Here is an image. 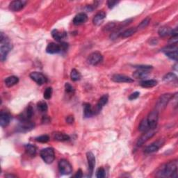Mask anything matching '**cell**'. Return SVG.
Here are the masks:
<instances>
[{"label":"cell","instance_id":"obj_1","mask_svg":"<svg viewBox=\"0 0 178 178\" xmlns=\"http://www.w3.org/2000/svg\"><path fill=\"white\" fill-rule=\"evenodd\" d=\"M177 160L171 161L168 163L162 165L157 172V175L161 177H177Z\"/></svg>","mask_w":178,"mask_h":178},{"label":"cell","instance_id":"obj_2","mask_svg":"<svg viewBox=\"0 0 178 178\" xmlns=\"http://www.w3.org/2000/svg\"><path fill=\"white\" fill-rule=\"evenodd\" d=\"M13 45L11 42L10 39L5 35V34L1 32V36H0V59L2 61H4L7 59V55L10 52Z\"/></svg>","mask_w":178,"mask_h":178},{"label":"cell","instance_id":"obj_3","mask_svg":"<svg viewBox=\"0 0 178 178\" xmlns=\"http://www.w3.org/2000/svg\"><path fill=\"white\" fill-rule=\"evenodd\" d=\"M40 157L46 164H50L55 159L54 150L52 148H47L40 151Z\"/></svg>","mask_w":178,"mask_h":178},{"label":"cell","instance_id":"obj_4","mask_svg":"<svg viewBox=\"0 0 178 178\" xmlns=\"http://www.w3.org/2000/svg\"><path fill=\"white\" fill-rule=\"evenodd\" d=\"M172 97H173V95L170 94V93H165V94H164L159 97V98L157 102V104H156L155 110H157L158 112L159 111L164 110L167 106L168 103Z\"/></svg>","mask_w":178,"mask_h":178},{"label":"cell","instance_id":"obj_5","mask_svg":"<svg viewBox=\"0 0 178 178\" xmlns=\"http://www.w3.org/2000/svg\"><path fill=\"white\" fill-rule=\"evenodd\" d=\"M58 166L59 172H60L61 175H70L71 174L72 172H73L72 165L66 159H61V160L58 161Z\"/></svg>","mask_w":178,"mask_h":178},{"label":"cell","instance_id":"obj_6","mask_svg":"<svg viewBox=\"0 0 178 178\" xmlns=\"http://www.w3.org/2000/svg\"><path fill=\"white\" fill-rule=\"evenodd\" d=\"M34 127H35V123L31 120H20L16 127V130L18 132L25 133L32 130Z\"/></svg>","mask_w":178,"mask_h":178},{"label":"cell","instance_id":"obj_7","mask_svg":"<svg viewBox=\"0 0 178 178\" xmlns=\"http://www.w3.org/2000/svg\"><path fill=\"white\" fill-rule=\"evenodd\" d=\"M103 61V56L99 52H94L90 54L88 58H87V61L88 63L91 65H98Z\"/></svg>","mask_w":178,"mask_h":178},{"label":"cell","instance_id":"obj_8","mask_svg":"<svg viewBox=\"0 0 178 178\" xmlns=\"http://www.w3.org/2000/svg\"><path fill=\"white\" fill-rule=\"evenodd\" d=\"M146 118L148 120L150 129H156L159 119V112L157 110L152 111L149 114L148 118Z\"/></svg>","mask_w":178,"mask_h":178},{"label":"cell","instance_id":"obj_9","mask_svg":"<svg viewBox=\"0 0 178 178\" xmlns=\"http://www.w3.org/2000/svg\"><path fill=\"white\" fill-rule=\"evenodd\" d=\"M165 141L163 139L158 140L157 141L152 143L151 145L147 146L144 150V152L146 154H150V153H153L158 151L162 146L164 145Z\"/></svg>","mask_w":178,"mask_h":178},{"label":"cell","instance_id":"obj_10","mask_svg":"<svg viewBox=\"0 0 178 178\" xmlns=\"http://www.w3.org/2000/svg\"><path fill=\"white\" fill-rule=\"evenodd\" d=\"M30 78L33 81H34L38 85H43V84L48 82L47 77L41 73L39 72H33L30 74Z\"/></svg>","mask_w":178,"mask_h":178},{"label":"cell","instance_id":"obj_11","mask_svg":"<svg viewBox=\"0 0 178 178\" xmlns=\"http://www.w3.org/2000/svg\"><path fill=\"white\" fill-rule=\"evenodd\" d=\"M155 134H156L155 129L149 130L148 131L144 132V134H143V135L140 137V139L138 140V141H137V143H136L137 146L138 147L142 146L145 142L148 141L149 139L152 138V137L155 136Z\"/></svg>","mask_w":178,"mask_h":178},{"label":"cell","instance_id":"obj_12","mask_svg":"<svg viewBox=\"0 0 178 178\" xmlns=\"http://www.w3.org/2000/svg\"><path fill=\"white\" fill-rule=\"evenodd\" d=\"M27 4V1L24 0H15L11 2L9 4V9L13 12H18L21 11L26 4Z\"/></svg>","mask_w":178,"mask_h":178},{"label":"cell","instance_id":"obj_13","mask_svg":"<svg viewBox=\"0 0 178 178\" xmlns=\"http://www.w3.org/2000/svg\"><path fill=\"white\" fill-rule=\"evenodd\" d=\"M111 79L114 82L117 83H132L134 82V79L128 76L124 75V74H115L111 77Z\"/></svg>","mask_w":178,"mask_h":178},{"label":"cell","instance_id":"obj_14","mask_svg":"<svg viewBox=\"0 0 178 178\" xmlns=\"http://www.w3.org/2000/svg\"><path fill=\"white\" fill-rule=\"evenodd\" d=\"M33 114V109L32 106L28 107L19 115L20 120H30Z\"/></svg>","mask_w":178,"mask_h":178},{"label":"cell","instance_id":"obj_15","mask_svg":"<svg viewBox=\"0 0 178 178\" xmlns=\"http://www.w3.org/2000/svg\"><path fill=\"white\" fill-rule=\"evenodd\" d=\"M11 120V115L7 111H1L0 114V125L2 127L8 126Z\"/></svg>","mask_w":178,"mask_h":178},{"label":"cell","instance_id":"obj_16","mask_svg":"<svg viewBox=\"0 0 178 178\" xmlns=\"http://www.w3.org/2000/svg\"><path fill=\"white\" fill-rule=\"evenodd\" d=\"M86 158H87V161H88L89 172L92 175L95 166V155H93V152H88L86 153Z\"/></svg>","mask_w":178,"mask_h":178},{"label":"cell","instance_id":"obj_17","mask_svg":"<svg viewBox=\"0 0 178 178\" xmlns=\"http://www.w3.org/2000/svg\"><path fill=\"white\" fill-rule=\"evenodd\" d=\"M88 20V16L85 13H79L75 15L73 19V24L74 25H81Z\"/></svg>","mask_w":178,"mask_h":178},{"label":"cell","instance_id":"obj_18","mask_svg":"<svg viewBox=\"0 0 178 178\" xmlns=\"http://www.w3.org/2000/svg\"><path fill=\"white\" fill-rule=\"evenodd\" d=\"M108 101H109V95L107 94L102 95L100 99H99L98 104H97L96 109L95 110H94L95 114L99 113V112L102 110V108L104 107V106L107 104Z\"/></svg>","mask_w":178,"mask_h":178},{"label":"cell","instance_id":"obj_19","mask_svg":"<svg viewBox=\"0 0 178 178\" xmlns=\"http://www.w3.org/2000/svg\"><path fill=\"white\" fill-rule=\"evenodd\" d=\"M46 52L47 53H48V54H57V53L59 52H61L60 45L57 44V43H49L48 45L47 46Z\"/></svg>","mask_w":178,"mask_h":178},{"label":"cell","instance_id":"obj_20","mask_svg":"<svg viewBox=\"0 0 178 178\" xmlns=\"http://www.w3.org/2000/svg\"><path fill=\"white\" fill-rule=\"evenodd\" d=\"M106 15H107V14H106L104 11H99V13H97L95 15V17L93 18V24H94L96 26L100 25V24L103 23V21L104 20Z\"/></svg>","mask_w":178,"mask_h":178},{"label":"cell","instance_id":"obj_21","mask_svg":"<svg viewBox=\"0 0 178 178\" xmlns=\"http://www.w3.org/2000/svg\"><path fill=\"white\" fill-rule=\"evenodd\" d=\"M52 136H53V139H54L55 140H57V141L64 142L70 140V136H68V134L63 132H54L53 133Z\"/></svg>","mask_w":178,"mask_h":178},{"label":"cell","instance_id":"obj_22","mask_svg":"<svg viewBox=\"0 0 178 178\" xmlns=\"http://www.w3.org/2000/svg\"><path fill=\"white\" fill-rule=\"evenodd\" d=\"M52 36L57 41L63 42V40L66 37V33L64 32H60L58 29H54L52 32Z\"/></svg>","mask_w":178,"mask_h":178},{"label":"cell","instance_id":"obj_23","mask_svg":"<svg viewBox=\"0 0 178 178\" xmlns=\"http://www.w3.org/2000/svg\"><path fill=\"white\" fill-rule=\"evenodd\" d=\"M84 115L85 118H90L95 114V111L92 108V106L89 103H84Z\"/></svg>","mask_w":178,"mask_h":178},{"label":"cell","instance_id":"obj_24","mask_svg":"<svg viewBox=\"0 0 178 178\" xmlns=\"http://www.w3.org/2000/svg\"><path fill=\"white\" fill-rule=\"evenodd\" d=\"M19 82V78L16 76H10L4 80L5 85L7 87H12Z\"/></svg>","mask_w":178,"mask_h":178},{"label":"cell","instance_id":"obj_25","mask_svg":"<svg viewBox=\"0 0 178 178\" xmlns=\"http://www.w3.org/2000/svg\"><path fill=\"white\" fill-rule=\"evenodd\" d=\"M163 79L165 82L166 83H175L177 84V77L175 74L173 73H169L165 74L164 77Z\"/></svg>","mask_w":178,"mask_h":178},{"label":"cell","instance_id":"obj_26","mask_svg":"<svg viewBox=\"0 0 178 178\" xmlns=\"http://www.w3.org/2000/svg\"><path fill=\"white\" fill-rule=\"evenodd\" d=\"M172 32V29L169 27L164 26L159 28L158 31V33L160 37H165L168 36H170Z\"/></svg>","mask_w":178,"mask_h":178},{"label":"cell","instance_id":"obj_27","mask_svg":"<svg viewBox=\"0 0 178 178\" xmlns=\"http://www.w3.org/2000/svg\"><path fill=\"white\" fill-rule=\"evenodd\" d=\"M150 74L149 70H138L134 72L133 73V77L136 79H143L148 77Z\"/></svg>","mask_w":178,"mask_h":178},{"label":"cell","instance_id":"obj_28","mask_svg":"<svg viewBox=\"0 0 178 178\" xmlns=\"http://www.w3.org/2000/svg\"><path fill=\"white\" fill-rule=\"evenodd\" d=\"M137 30H138V29H137L136 27H131L130 29H127L125 30L124 32H121L120 36L123 37V38H128V37L132 36L134 33H136Z\"/></svg>","mask_w":178,"mask_h":178},{"label":"cell","instance_id":"obj_29","mask_svg":"<svg viewBox=\"0 0 178 178\" xmlns=\"http://www.w3.org/2000/svg\"><path fill=\"white\" fill-rule=\"evenodd\" d=\"M157 81L155 79H148L141 82L140 86H141L143 88H152V87L157 86Z\"/></svg>","mask_w":178,"mask_h":178},{"label":"cell","instance_id":"obj_30","mask_svg":"<svg viewBox=\"0 0 178 178\" xmlns=\"http://www.w3.org/2000/svg\"><path fill=\"white\" fill-rule=\"evenodd\" d=\"M149 130L150 129L148 120H147V118H144V119H143L142 121L140 122L139 127V130L141 132H145Z\"/></svg>","mask_w":178,"mask_h":178},{"label":"cell","instance_id":"obj_31","mask_svg":"<svg viewBox=\"0 0 178 178\" xmlns=\"http://www.w3.org/2000/svg\"><path fill=\"white\" fill-rule=\"evenodd\" d=\"M24 148H25L26 152L28 154L30 155L32 157H34L36 154V147L32 144H26L24 145Z\"/></svg>","mask_w":178,"mask_h":178},{"label":"cell","instance_id":"obj_32","mask_svg":"<svg viewBox=\"0 0 178 178\" xmlns=\"http://www.w3.org/2000/svg\"><path fill=\"white\" fill-rule=\"evenodd\" d=\"M70 78L72 81H73V82H77V81L81 79L82 74H81V73L77 70L73 69L70 73Z\"/></svg>","mask_w":178,"mask_h":178},{"label":"cell","instance_id":"obj_33","mask_svg":"<svg viewBox=\"0 0 178 178\" xmlns=\"http://www.w3.org/2000/svg\"><path fill=\"white\" fill-rule=\"evenodd\" d=\"M37 108L39 110V111L42 112V113H45L48 109V104L45 101H40L37 104Z\"/></svg>","mask_w":178,"mask_h":178},{"label":"cell","instance_id":"obj_34","mask_svg":"<svg viewBox=\"0 0 178 178\" xmlns=\"http://www.w3.org/2000/svg\"><path fill=\"white\" fill-rule=\"evenodd\" d=\"M150 18H148V17L146 18L141 22V23H140V24L139 25V28H137V29H145V27L148 26V24H150Z\"/></svg>","mask_w":178,"mask_h":178},{"label":"cell","instance_id":"obj_35","mask_svg":"<svg viewBox=\"0 0 178 178\" xmlns=\"http://www.w3.org/2000/svg\"><path fill=\"white\" fill-rule=\"evenodd\" d=\"M49 140V136L48 135H47V134H45V135H41L36 138V141H38L39 143H45L47 142H48Z\"/></svg>","mask_w":178,"mask_h":178},{"label":"cell","instance_id":"obj_36","mask_svg":"<svg viewBox=\"0 0 178 178\" xmlns=\"http://www.w3.org/2000/svg\"><path fill=\"white\" fill-rule=\"evenodd\" d=\"M52 92H53V90L52 87H48V88H47L45 90L44 92V94H43V97H44V98L45 99H49L52 98Z\"/></svg>","mask_w":178,"mask_h":178},{"label":"cell","instance_id":"obj_37","mask_svg":"<svg viewBox=\"0 0 178 178\" xmlns=\"http://www.w3.org/2000/svg\"><path fill=\"white\" fill-rule=\"evenodd\" d=\"M106 176V171L104 168H99L96 172V177L98 178H104Z\"/></svg>","mask_w":178,"mask_h":178},{"label":"cell","instance_id":"obj_38","mask_svg":"<svg viewBox=\"0 0 178 178\" xmlns=\"http://www.w3.org/2000/svg\"><path fill=\"white\" fill-rule=\"evenodd\" d=\"M167 57L174 61H177V51H173L170 52L165 53Z\"/></svg>","mask_w":178,"mask_h":178},{"label":"cell","instance_id":"obj_39","mask_svg":"<svg viewBox=\"0 0 178 178\" xmlns=\"http://www.w3.org/2000/svg\"><path fill=\"white\" fill-rule=\"evenodd\" d=\"M65 92L68 93V94H73V93H74V89L73 88V86L69 83H65Z\"/></svg>","mask_w":178,"mask_h":178},{"label":"cell","instance_id":"obj_40","mask_svg":"<svg viewBox=\"0 0 178 178\" xmlns=\"http://www.w3.org/2000/svg\"><path fill=\"white\" fill-rule=\"evenodd\" d=\"M134 68H138L139 70H149V71L152 69V66H151V65H134Z\"/></svg>","mask_w":178,"mask_h":178},{"label":"cell","instance_id":"obj_41","mask_svg":"<svg viewBox=\"0 0 178 178\" xmlns=\"http://www.w3.org/2000/svg\"><path fill=\"white\" fill-rule=\"evenodd\" d=\"M116 26V24L114 23H109L107 24H106L105 27H104V29L106 32H109V31L113 30L114 28Z\"/></svg>","mask_w":178,"mask_h":178},{"label":"cell","instance_id":"obj_42","mask_svg":"<svg viewBox=\"0 0 178 178\" xmlns=\"http://www.w3.org/2000/svg\"><path fill=\"white\" fill-rule=\"evenodd\" d=\"M140 95V93L138 91H136L133 93H132L130 96H129V99L130 100H134V99H137L139 97Z\"/></svg>","mask_w":178,"mask_h":178},{"label":"cell","instance_id":"obj_43","mask_svg":"<svg viewBox=\"0 0 178 178\" xmlns=\"http://www.w3.org/2000/svg\"><path fill=\"white\" fill-rule=\"evenodd\" d=\"M118 3H119V2H117V1H111V0H109V1H108L107 2V6H108V7L109 8H113L115 5L118 4Z\"/></svg>","mask_w":178,"mask_h":178},{"label":"cell","instance_id":"obj_44","mask_svg":"<svg viewBox=\"0 0 178 178\" xmlns=\"http://www.w3.org/2000/svg\"><path fill=\"white\" fill-rule=\"evenodd\" d=\"M60 45V48H61V52H65L68 48V43H65V42H61Z\"/></svg>","mask_w":178,"mask_h":178},{"label":"cell","instance_id":"obj_45","mask_svg":"<svg viewBox=\"0 0 178 178\" xmlns=\"http://www.w3.org/2000/svg\"><path fill=\"white\" fill-rule=\"evenodd\" d=\"M170 45H177V36H172L169 40Z\"/></svg>","mask_w":178,"mask_h":178},{"label":"cell","instance_id":"obj_46","mask_svg":"<svg viewBox=\"0 0 178 178\" xmlns=\"http://www.w3.org/2000/svg\"><path fill=\"white\" fill-rule=\"evenodd\" d=\"M82 177H83V172H82V169L78 170L76 173V174L74 175V177H77V178H81Z\"/></svg>","mask_w":178,"mask_h":178},{"label":"cell","instance_id":"obj_47","mask_svg":"<svg viewBox=\"0 0 178 178\" xmlns=\"http://www.w3.org/2000/svg\"><path fill=\"white\" fill-rule=\"evenodd\" d=\"M74 117L73 115H69L66 118V122L68 124H73L74 123Z\"/></svg>","mask_w":178,"mask_h":178},{"label":"cell","instance_id":"obj_48","mask_svg":"<svg viewBox=\"0 0 178 178\" xmlns=\"http://www.w3.org/2000/svg\"><path fill=\"white\" fill-rule=\"evenodd\" d=\"M42 122L43 123H49L50 122V118L48 116H43Z\"/></svg>","mask_w":178,"mask_h":178},{"label":"cell","instance_id":"obj_49","mask_svg":"<svg viewBox=\"0 0 178 178\" xmlns=\"http://www.w3.org/2000/svg\"><path fill=\"white\" fill-rule=\"evenodd\" d=\"M5 177H16V175H11V174H8V175H6Z\"/></svg>","mask_w":178,"mask_h":178}]
</instances>
